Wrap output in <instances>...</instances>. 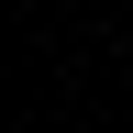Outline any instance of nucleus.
<instances>
[]
</instances>
